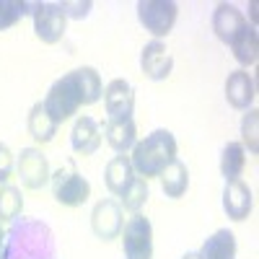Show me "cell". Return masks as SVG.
I'll use <instances>...</instances> for the list:
<instances>
[{
    "instance_id": "20",
    "label": "cell",
    "mask_w": 259,
    "mask_h": 259,
    "mask_svg": "<svg viewBox=\"0 0 259 259\" xmlns=\"http://www.w3.org/2000/svg\"><path fill=\"white\" fill-rule=\"evenodd\" d=\"M26 127H29V135H31L36 143L45 145V143H52V140H55L60 124L47 114L45 104L36 101V104L31 106V112H29V122H26Z\"/></svg>"
},
{
    "instance_id": "29",
    "label": "cell",
    "mask_w": 259,
    "mask_h": 259,
    "mask_svg": "<svg viewBox=\"0 0 259 259\" xmlns=\"http://www.w3.org/2000/svg\"><path fill=\"white\" fill-rule=\"evenodd\" d=\"M60 6H62V13L68 18H85L94 8V3H89V0H85V3H68V0H65Z\"/></svg>"
},
{
    "instance_id": "10",
    "label": "cell",
    "mask_w": 259,
    "mask_h": 259,
    "mask_svg": "<svg viewBox=\"0 0 259 259\" xmlns=\"http://www.w3.org/2000/svg\"><path fill=\"white\" fill-rule=\"evenodd\" d=\"M104 109L109 119H130L135 109V89L124 78H114L104 85Z\"/></svg>"
},
{
    "instance_id": "26",
    "label": "cell",
    "mask_w": 259,
    "mask_h": 259,
    "mask_svg": "<svg viewBox=\"0 0 259 259\" xmlns=\"http://www.w3.org/2000/svg\"><path fill=\"white\" fill-rule=\"evenodd\" d=\"M148 197H150L148 182L140 179V177H135V182L130 184V187L124 189V194H122V205H124V210H130V212H140L143 205L148 202Z\"/></svg>"
},
{
    "instance_id": "14",
    "label": "cell",
    "mask_w": 259,
    "mask_h": 259,
    "mask_svg": "<svg viewBox=\"0 0 259 259\" xmlns=\"http://www.w3.org/2000/svg\"><path fill=\"white\" fill-rule=\"evenodd\" d=\"M210 24H212L215 36H218L223 45H231L233 36L239 34L241 29L249 26V21L244 18V13L236 8L233 3H218L215 11H212V21H210Z\"/></svg>"
},
{
    "instance_id": "6",
    "label": "cell",
    "mask_w": 259,
    "mask_h": 259,
    "mask_svg": "<svg viewBox=\"0 0 259 259\" xmlns=\"http://www.w3.org/2000/svg\"><path fill=\"white\" fill-rule=\"evenodd\" d=\"M122 251L124 259H153V226L145 215L133 212L122 226Z\"/></svg>"
},
{
    "instance_id": "30",
    "label": "cell",
    "mask_w": 259,
    "mask_h": 259,
    "mask_svg": "<svg viewBox=\"0 0 259 259\" xmlns=\"http://www.w3.org/2000/svg\"><path fill=\"white\" fill-rule=\"evenodd\" d=\"M3 244H6V231L0 226V259H3Z\"/></svg>"
},
{
    "instance_id": "28",
    "label": "cell",
    "mask_w": 259,
    "mask_h": 259,
    "mask_svg": "<svg viewBox=\"0 0 259 259\" xmlns=\"http://www.w3.org/2000/svg\"><path fill=\"white\" fill-rule=\"evenodd\" d=\"M13 171H16V156H13V150L6 143H0V184H6L13 177Z\"/></svg>"
},
{
    "instance_id": "23",
    "label": "cell",
    "mask_w": 259,
    "mask_h": 259,
    "mask_svg": "<svg viewBox=\"0 0 259 259\" xmlns=\"http://www.w3.org/2000/svg\"><path fill=\"white\" fill-rule=\"evenodd\" d=\"M75 75H78V85L83 91V106L96 104L104 96V83H101L99 70L91 68V65H83V68H75Z\"/></svg>"
},
{
    "instance_id": "17",
    "label": "cell",
    "mask_w": 259,
    "mask_h": 259,
    "mask_svg": "<svg viewBox=\"0 0 259 259\" xmlns=\"http://www.w3.org/2000/svg\"><path fill=\"white\" fill-rule=\"evenodd\" d=\"M104 135H106V143H109L119 156H124L127 150H133L135 143H138V127L130 119H109L104 124Z\"/></svg>"
},
{
    "instance_id": "21",
    "label": "cell",
    "mask_w": 259,
    "mask_h": 259,
    "mask_svg": "<svg viewBox=\"0 0 259 259\" xmlns=\"http://www.w3.org/2000/svg\"><path fill=\"white\" fill-rule=\"evenodd\" d=\"M197 254H200V259H236V236L228 228L215 231L212 236L205 239V244Z\"/></svg>"
},
{
    "instance_id": "24",
    "label": "cell",
    "mask_w": 259,
    "mask_h": 259,
    "mask_svg": "<svg viewBox=\"0 0 259 259\" xmlns=\"http://www.w3.org/2000/svg\"><path fill=\"white\" fill-rule=\"evenodd\" d=\"M21 210H24V197H21V189L18 187H11V184H3L0 187V223L3 221H16Z\"/></svg>"
},
{
    "instance_id": "22",
    "label": "cell",
    "mask_w": 259,
    "mask_h": 259,
    "mask_svg": "<svg viewBox=\"0 0 259 259\" xmlns=\"http://www.w3.org/2000/svg\"><path fill=\"white\" fill-rule=\"evenodd\" d=\"M246 166V150L241 143H226L221 150V174L226 182H233L244 174Z\"/></svg>"
},
{
    "instance_id": "15",
    "label": "cell",
    "mask_w": 259,
    "mask_h": 259,
    "mask_svg": "<svg viewBox=\"0 0 259 259\" xmlns=\"http://www.w3.org/2000/svg\"><path fill=\"white\" fill-rule=\"evenodd\" d=\"M70 145L78 156H94L101 148V127L94 117L80 114L70 130Z\"/></svg>"
},
{
    "instance_id": "7",
    "label": "cell",
    "mask_w": 259,
    "mask_h": 259,
    "mask_svg": "<svg viewBox=\"0 0 259 259\" xmlns=\"http://www.w3.org/2000/svg\"><path fill=\"white\" fill-rule=\"evenodd\" d=\"M34 34L45 45H57L68 29V16L62 13L60 3H34Z\"/></svg>"
},
{
    "instance_id": "11",
    "label": "cell",
    "mask_w": 259,
    "mask_h": 259,
    "mask_svg": "<svg viewBox=\"0 0 259 259\" xmlns=\"http://www.w3.org/2000/svg\"><path fill=\"white\" fill-rule=\"evenodd\" d=\"M140 70L150 80H166L171 75V70H174V57H171V52L163 41L153 39L140 50Z\"/></svg>"
},
{
    "instance_id": "8",
    "label": "cell",
    "mask_w": 259,
    "mask_h": 259,
    "mask_svg": "<svg viewBox=\"0 0 259 259\" xmlns=\"http://www.w3.org/2000/svg\"><path fill=\"white\" fill-rule=\"evenodd\" d=\"M16 168H18L21 184L29 187V189H41V187H47L50 179H52L50 161H47V156L41 153L39 148H21Z\"/></svg>"
},
{
    "instance_id": "31",
    "label": "cell",
    "mask_w": 259,
    "mask_h": 259,
    "mask_svg": "<svg viewBox=\"0 0 259 259\" xmlns=\"http://www.w3.org/2000/svg\"><path fill=\"white\" fill-rule=\"evenodd\" d=\"M182 259H200V254H197V251H187Z\"/></svg>"
},
{
    "instance_id": "3",
    "label": "cell",
    "mask_w": 259,
    "mask_h": 259,
    "mask_svg": "<svg viewBox=\"0 0 259 259\" xmlns=\"http://www.w3.org/2000/svg\"><path fill=\"white\" fill-rule=\"evenodd\" d=\"M41 104H45L47 114L57 124H62L65 119H70L83 106V91H80V85H78L75 70H70V73H65L62 78H57L50 85V91H47V96H45V101H41Z\"/></svg>"
},
{
    "instance_id": "13",
    "label": "cell",
    "mask_w": 259,
    "mask_h": 259,
    "mask_svg": "<svg viewBox=\"0 0 259 259\" xmlns=\"http://www.w3.org/2000/svg\"><path fill=\"white\" fill-rule=\"evenodd\" d=\"M254 207V194L251 189L241 182V179H233V182H226L223 187V210L231 221L241 223L249 218V212Z\"/></svg>"
},
{
    "instance_id": "16",
    "label": "cell",
    "mask_w": 259,
    "mask_h": 259,
    "mask_svg": "<svg viewBox=\"0 0 259 259\" xmlns=\"http://www.w3.org/2000/svg\"><path fill=\"white\" fill-rule=\"evenodd\" d=\"M135 168H133V161H130V156H114L109 163H106L104 168V184L106 189H109L112 194H117V197H122L124 189L135 182Z\"/></svg>"
},
{
    "instance_id": "12",
    "label": "cell",
    "mask_w": 259,
    "mask_h": 259,
    "mask_svg": "<svg viewBox=\"0 0 259 259\" xmlns=\"http://www.w3.org/2000/svg\"><path fill=\"white\" fill-rule=\"evenodd\" d=\"M226 99L233 109L239 112H249L254 109V99H256V85L254 78L249 75V70H233L226 78Z\"/></svg>"
},
{
    "instance_id": "27",
    "label": "cell",
    "mask_w": 259,
    "mask_h": 259,
    "mask_svg": "<svg viewBox=\"0 0 259 259\" xmlns=\"http://www.w3.org/2000/svg\"><path fill=\"white\" fill-rule=\"evenodd\" d=\"M241 145L244 150L249 148L251 156L259 153V112L256 109H249L241 119Z\"/></svg>"
},
{
    "instance_id": "18",
    "label": "cell",
    "mask_w": 259,
    "mask_h": 259,
    "mask_svg": "<svg viewBox=\"0 0 259 259\" xmlns=\"http://www.w3.org/2000/svg\"><path fill=\"white\" fill-rule=\"evenodd\" d=\"M228 47H231L236 62L241 65V70L256 65V57H259V36H256V29H254V26L241 29L239 34L233 36V41H231Z\"/></svg>"
},
{
    "instance_id": "4",
    "label": "cell",
    "mask_w": 259,
    "mask_h": 259,
    "mask_svg": "<svg viewBox=\"0 0 259 259\" xmlns=\"http://www.w3.org/2000/svg\"><path fill=\"white\" fill-rule=\"evenodd\" d=\"M50 184H52L55 200L60 205H65V207H78V205H83L85 200L91 197V182L85 179L73 163L60 166L52 174Z\"/></svg>"
},
{
    "instance_id": "25",
    "label": "cell",
    "mask_w": 259,
    "mask_h": 259,
    "mask_svg": "<svg viewBox=\"0 0 259 259\" xmlns=\"http://www.w3.org/2000/svg\"><path fill=\"white\" fill-rule=\"evenodd\" d=\"M31 11H34V6L26 3V0H0V31L16 26Z\"/></svg>"
},
{
    "instance_id": "5",
    "label": "cell",
    "mask_w": 259,
    "mask_h": 259,
    "mask_svg": "<svg viewBox=\"0 0 259 259\" xmlns=\"http://www.w3.org/2000/svg\"><path fill=\"white\" fill-rule=\"evenodd\" d=\"M179 16V6L174 0H140L138 3V21L140 26L153 34L158 41L171 34Z\"/></svg>"
},
{
    "instance_id": "9",
    "label": "cell",
    "mask_w": 259,
    "mask_h": 259,
    "mask_svg": "<svg viewBox=\"0 0 259 259\" xmlns=\"http://www.w3.org/2000/svg\"><path fill=\"white\" fill-rule=\"evenodd\" d=\"M124 218H122V205L117 200H101L94 205L91 212V231L96 239L101 241H112L122 233Z\"/></svg>"
},
{
    "instance_id": "19",
    "label": "cell",
    "mask_w": 259,
    "mask_h": 259,
    "mask_svg": "<svg viewBox=\"0 0 259 259\" xmlns=\"http://www.w3.org/2000/svg\"><path fill=\"white\" fill-rule=\"evenodd\" d=\"M161 189H163V194L166 197H171V200H179V197H184L187 194V189H189V168L179 161V158H174L163 171H161Z\"/></svg>"
},
{
    "instance_id": "2",
    "label": "cell",
    "mask_w": 259,
    "mask_h": 259,
    "mask_svg": "<svg viewBox=\"0 0 259 259\" xmlns=\"http://www.w3.org/2000/svg\"><path fill=\"white\" fill-rule=\"evenodd\" d=\"M177 138L168 133V130H153L150 135H145L143 140L135 143L133 148V168L140 179H153V177H161V171L177 158Z\"/></svg>"
},
{
    "instance_id": "1",
    "label": "cell",
    "mask_w": 259,
    "mask_h": 259,
    "mask_svg": "<svg viewBox=\"0 0 259 259\" xmlns=\"http://www.w3.org/2000/svg\"><path fill=\"white\" fill-rule=\"evenodd\" d=\"M3 259H57L52 228L39 218H16L6 231Z\"/></svg>"
}]
</instances>
